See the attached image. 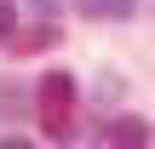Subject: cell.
Wrapping results in <instances>:
<instances>
[{"label":"cell","instance_id":"6da1fadb","mask_svg":"<svg viewBox=\"0 0 155 149\" xmlns=\"http://www.w3.org/2000/svg\"><path fill=\"white\" fill-rule=\"evenodd\" d=\"M35 103H40L35 115H40V132H46V138H69V132H75V103H81V92H75V80H69L63 69L40 75Z\"/></svg>","mask_w":155,"mask_h":149},{"label":"cell","instance_id":"7a4b0ae2","mask_svg":"<svg viewBox=\"0 0 155 149\" xmlns=\"http://www.w3.org/2000/svg\"><path fill=\"white\" fill-rule=\"evenodd\" d=\"M104 144L109 149H150V126H144L138 115H115L109 132H104Z\"/></svg>","mask_w":155,"mask_h":149},{"label":"cell","instance_id":"3957f363","mask_svg":"<svg viewBox=\"0 0 155 149\" xmlns=\"http://www.w3.org/2000/svg\"><path fill=\"white\" fill-rule=\"evenodd\" d=\"M132 6L138 0H81L86 17H132Z\"/></svg>","mask_w":155,"mask_h":149},{"label":"cell","instance_id":"277c9868","mask_svg":"<svg viewBox=\"0 0 155 149\" xmlns=\"http://www.w3.org/2000/svg\"><path fill=\"white\" fill-rule=\"evenodd\" d=\"M12 23H17V6H12V0H0V40L12 34Z\"/></svg>","mask_w":155,"mask_h":149},{"label":"cell","instance_id":"5b68a950","mask_svg":"<svg viewBox=\"0 0 155 149\" xmlns=\"http://www.w3.org/2000/svg\"><path fill=\"white\" fill-rule=\"evenodd\" d=\"M0 149H29V144H0Z\"/></svg>","mask_w":155,"mask_h":149}]
</instances>
